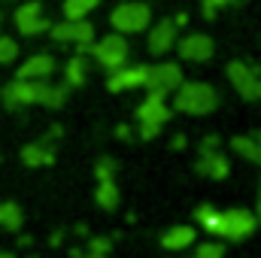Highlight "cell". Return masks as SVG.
<instances>
[{
	"label": "cell",
	"instance_id": "6da1fadb",
	"mask_svg": "<svg viewBox=\"0 0 261 258\" xmlns=\"http://www.w3.org/2000/svg\"><path fill=\"white\" fill-rule=\"evenodd\" d=\"M173 107L179 113H189V116H206L219 107V94L210 82H182L176 88Z\"/></svg>",
	"mask_w": 261,
	"mask_h": 258
},
{
	"label": "cell",
	"instance_id": "7a4b0ae2",
	"mask_svg": "<svg viewBox=\"0 0 261 258\" xmlns=\"http://www.w3.org/2000/svg\"><path fill=\"white\" fill-rule=\"evenodd\" d=\"M82 52L94 55L97 64L107 67V70L113 73V70L125 67V61H128V40H125V34H107V37L97 40V43H85V46H79V55H82Z\"/></svg>",
	"mask_w": 261,
	"mask_h": 258
},
{
	"label": "cell",
	"instance_id": "3957f363",
	"mask_svg": "<svg viewBox=\"0 0 261 258\" xmlns=\"http://www.w3.org/2000/svg\"><path fill=\"white\" fill-rule=\"evenodd\" d=\"M137 122H140V137L152 140L158 131L170 122V107L164 104L161 94H146V100L137 107Z\"/></svg>",
	"mask_w": 261,
	"mask_h": 258
},
{
	"label": "cell",
	"instance_id": "277c9868",
	"mask_svg": "<svg viewBox=\"0 0 261 258\" xmlns=\"http://www.w3.org/2000/svg\"><path fill=\"white\" fill-rule=\"evenodd\" d=\"M152 21V12L146 3H119L110 15V24L116 28V34H140L146 31Z\"/></svg>",
	"mask_w": 261,
	"mask_h": 258
},
{
	"label": "cell",
	"instance_id": "5b68a950",
	"mask_svg": "<svg viewBox=\"0 0 261 258\" xmlns=\"http://www.w3.org/2000/svg\"><path fill=\"white\" fill-rule=\"evenodd\" d=\"M143 85L149 88V94H161V97H167L170 91H176V88L182 85V70H179V64H170V61L155 64V67H149Z\"/></svg>",
	"mask_w": 261,
	"mask_h": 258
},
{
	"label": "cell",
	"instance_id": "8992f818",
	"mask_svg": "<svg viewBox=\"0 0 261 258\" xmlns=\"http://www.w3.org/2000/svg\"><path fill=\"white\" fill-rule=\"evenodd\" d=\"M228 79L237 88V94L243 100H261V76L255 67L243 64V61H231L228 64Z\"/></svg>",
	"mask_w": 261,
	"mask_h": 258
},
{
	"label": "cell",
	"instance_id": "52a82bcc",
	"mask_svg": "<svg viewBox=\"0 0 261 258\" xmlns=\"http://www.w3.org/2000/svg\"><path fill=\"white\" fill-rule=\"evenodd\" d=\"M255 213L249 210H225L222 213V222H219V237L225 240H243L255 231Z\"/></svg>",
	"mask_w": 261,
	"mask_h": 258
},
{
	"label": "cell",
	"instance_id": "ba28073f",
	"mask_svg": "<svg viewBox=\"0 0 261 258\" xmlns=\"http://www.w3.org/2000/svg\"><path fill=\"white\" fill-rule=\"evenodd\" d=\"M15 28H18V34H24V37H37V34L49 31V21L43 18V6H40L37 0L21 3L18 12H15Z\"/></svg>",
	"mask_w": 261,
	"mask_h": 258
},
{
	"label": "cell",
	"instance_id": "9c48e42d",
	"mask_svg": "<svg viewBox=\"0 0 261 258\" xmlns=\"http://www.w3.org/2000/svg\"><path fill=\"white\" fill-rule=\"evenodd\" d=\"M49 34H52L58 43H76V46L94 43V24H88L85 18H79V21H64V24H52Z\"/></svg>",
	"mask_w": 261,
	"mask_h": 258
},
{
	"label": "cell",
	"instance_id": "30bf717a",
	"mask_svg": "<svg viewBox=\"0 0 261 258\" xmlns=\"http://www.w3.org/2000/svg\"><path fill=\"white\" fill-rule=\"evenodd\" d=\"M146 73H149V67H146V64L119 67V70H113V73H110V79H107V88H110L113 94H119V91H128V88H137V85H143V82H146Z\"/></svg>",
	"mask_w": 261,
	"mask_h": 258
},
{
	"label": "cell",
	"instance_id": "8fae6325",
	"mask_svg": "<svg viewBox=\"0 0 261 258\" xmlns=\"http://www.w3.org/2000/svg\"><path fill=\"white\" fill-rule=\"evenodd\" d=\"M179 58H186V61H210L213 58V40L206 37V34H189V37H182L179 40Z\"/></svg>",
	"mask_w": 261,
	"mask_h": 258
},
{
	"label": "cell",
	"instance_id": "7c38bea8",
	"mask_svg": "<svg viewBox=\"0 0 261 258\" xmlns=\"http://www.w3.org/2000/svg\"><path fill=\"white\" fill-rule=\"evenodd\" d=\"M197 173H203V176H210V179H228L231 164H228V158H225L219 149L200 152V158H197Z\"/></svg>",
	"mask_w": 261,
	"mask_h": 258
},
{
	"label": "cell",
	"instance_id": "4fadbf2b",
	"mask_svg": "<svg viewBox=\"0 0 261 258\" xmlns=\"http://www.w3.org/2000/svg\"><path fill=\"white\" fill-rule=\"evenodd\" d=\"M149 49L155 55H167L170 49H176V24L173 21H158L149 34Z\"/></svg>",
	"mask_w": 261,
	"mask_h": 258
},
{
	"label": "cell",
	"instance_id": "5bb4252c",
	"mask_svg": "<svg viewBox=\"0 0 261 258\" xmlns=\"http://www.w3.org/2000/svg\"><path fill=\"white\" fill-rule=\"evenodd\" d=\"M195 240H197V231L192 225H173L170 231H164L161 246H164L167 252H182V249H189Z\"/></svg>",
	"mask_w": 261,
	"mask_h": 258
},
{
	"label": "cell",
	"instance_id": "9a60e30c",
	"mask_svg": "<svg viewBox=\"0 0 261 258\" xmlns=\"http://www.w3.org/2000/svg\"><path fill=\"white\" fill-rule=\"evenodd\" d=\"M55 73V58L52 55H34L18 67L15 79H49Z\"/></svg>",
	"mask_w": 261,
	"mask_h": 258
},
{
	"label": "cell",
	"instance_id": "2e32d148",
	"mask_svg": "<svg viewBox=\"0 0 261 258\" xmlns=\"http://www.w3.org/2000/svg\"><path fill=\"white\" fill-rule=\"evenodd\" d=\"M21 161L28 167H43V164H52L55 161V152H52L49 143H28L21 149Z\"/></svg>",
	"mask_w": 261,
	"mask_h": 258
},
{
	"label": "cell",
	"instance_id": "e0dca14e",
	"mask_svg": "<svg viewBox=\"0 0 261 258\" xmlns=\"http://www.w3.org/2000/svg\"><path fill=\"white\" fill-rule=\"evenodd\" d=\"M231 149H234L237 155H243L246 161H255V164H261V143L255 140V137H246V134L231 137Z\"/></svg>",
	"mask_w": 261,
	"mask_h": 258
},
{
	"label": "cell",
	"instance_id": "ac0fdd59",
	"mask_svg": "<svg viewBox=\"0 0 261 258\" xmlns=\"http://www.w3.org/2000/svg\"><path fill=\"white\" fill-rule=\"evenodd\" d=\"M21 222H24L21 207L12 203V200H3V203H0V228H6V231H18Z\"/></svg>",
	"mask_w": 261,
	"mask_h": 258
},
{
	"label": "cell",
	"instance_id": "d6986e66",
	"mask_svg": "<svg viewBox=\"0 0 261 258\" xmlns=\"http://www.w3.org/2000/svg\"><path fill=\"white\" fill-rule=\"evenodd\" d=\"M97 3H100V0H64L67 21H79V18H85V15H88Z\"/></svg>",
	"mask_w": 261,
	"mask_h": 258
},
{
	"label": "cell",
	"instance_id": "ffe728a7",
	"mask_svg": "<svg viewBox=\"0 0 261 258\" xmlns=\"http://www.w3.org/2000/svg\"><path fill=\"white\" fill-rule=\"evenodd\" d=\"M97 207H103V210H116L119 207V189H116L113 179L97 183Z\"/></svg>",
	"mask_w": 261,
	"mask_h": 258
},
{
	"label": "cell",
	"instance_id": "44dd1931",
	"mask_svg": "<svg viewBox=\"0 0 261 258\" xmlns=\"http://www.w3.org/2000/svg\"><path fill=\"white\" fill-rule=\"evenodd\" d=\"M195 219L203 225V231H210V234L219 237V222H222V213H219V210H213V207H197Z\"/></svg>",
	"mask_w": 261,
	"mask_h": 258
},
{
	"label": "cell",
	"instance_id": "7402d4cb",
	"mask_svg": "<svg viewBox=\"0 0 261 258\" xmlns=\"http://www.w3.org/2000/svg\"><path fill=\"white\" fill-rule=\"evenodd\" d=\"M85 73H88V67L82 61V55H76V58H70L67 61V85H73V88H79L82 82H85Z\"/></svg>",
	"mask_w": 261,
	"mask_h": 258
},
{
	"label": "cell",
	"instance_id": "603a6c76",
	"mask_svg": "<svg viewBox=\"0 0 261 258\" xmlns=\"http://www.w3.org/2000/svg\"><path fill=\"white\" fill-rule=\"evenodd\" d=\"M18 58V43L9 37H0V64H9Z\"/></svg>",
	"mask_w": 261,
	"mask_h": 258
},
{
	"label": "cell",
	"instance_id": "cb8c5ba5",
	"mask_svg": "<svg viewBox=\"0 0 261 258\" xmlns=\"http://www.w3.org/2000/svg\"><path fill=\"white\" fill-rule=\"evenodd\" d=\"M195 258H225V246H222V243H216V240H210V243H200Z\"/></svg>",
	"mask_w": 261,
	"mask_h": 258
},
{
	"label": "cell",
	"instance_id": "d4e9b609",
	"mask_svg": "<svg viewBox=\"0 0 261 258\" xmlns=\"http://www.w3.org/2000/svg\"><path fill=\"white\" fill-rule=\"evenodd\" d=\"M113 173H116V161H113V158H100V161H97V183L113 179Z\"/></svg>",
	"mask_w": 261,
	"mask_h": 258
},
{
	"label": "cell",
	"instance_id": "484cf974",
	"mask_svg": "<svg viewBox=\"0 0 261 258\" xmlns=\"http://www.w3.org/2000/svg\"><path fill=\"white\" fill-rule=\"evenodd\" d=\"M88 246H91V255H107L110 252V240L107 237H91Z\"/></svg>",
	"mask_w": 261,
	"mask_h": 258
},
{
	"label": "cell",
	"instance_id": "4316f807",
	"mask_svg": "<svg viewBox=\"0 0 261 258\" xmlns=\"http://www.w3.org/2000/svg\"><path fill=\"white\" fill-rule=\"evenodd\" d=\"M228 3H234V0H203V15L206 18H213L222 6H228Z\"/></svg>",
	"mask_w": 261,
	"mask_h": 258
},
{
	"label": "cell",
	"instance_id": "83f0119b",
	"mask_svg": "<svg viewBox=\"0 0 261 258\" xmlns=\"http://www.w3.org/2000/svg\"><path fill=\"white\" fill-rule=\"evenodd\" d=\"M213 149H219V137H206L200 143V152H213Z\"/></svg>",
	"mask_w": 261,
	"mask_h": 258
},
{
	"label": "cell",
	"instance_id": "f1b7e54d",
	"mask_svg": "<svg viewBox=\"0 0 261 258\" xmlns=\"http://www.w3.org/2000/svg\"><path fill=\"white\" fill-rule=\"evenodd\" d=\"M186 21H189V15H186V12H179V15L173 18V24H186Z\"/></svg>",
	"mask_w": 261,
	"mask_h": 258
},
{
	"label": "cell",
	"instance_id": "f546056e",
	"mask_svg": "<svg viewBox=\"0 0 261 258\" xmlns=\"http://www.w3.org/2000/svg\"><path fill=\"white\" fill-rule=\"evenodd\" d=\"M255 222H261V200H258V210H255Z\"/></svg>",
	"mask_w": 261,
	"mask_h": 258
},
{
	"label": "cell",
	"instance_id": "4dcf8cb0",
	"mask_svg": "<svg viewBox=\"0 0 261 258\" xmlns=\"http://www.w3.org/2000/svg\"><path fill=\"white\" fill-rule=\"evenodd\" d=\"M0 258H12V255H9V252H3V249H0Z\"/></svg>",
	"mask_w": 261,
	"mask_h": 258
},
{
	"label": "cell",
	"instance_id": "1f68e13d",
	"mask_svg": "<svg viewBox=\"0 0 261 258\" xmlns=\"http://www.w3.org/2000/svg\"><path fill=\"white\" fill-rule=\"evenodd\" d=\"M88 258H107V255H88Z\"/></svg>",
	"mask_w": 261,
	"mask_h": 258
},
{
	"label": "cell",
	"instance_id": "d6a6232c",
	"mask_svg": "<svg viewBox=\"0 0 261 258\" xmlns=\"http://www.w3.org/2000/svg\"><path fill=\"white\" fill-rule=\"evenodd\" d=\"M258 200H261V186H258Z\"/></svg>",
	"mask_w": 261,
	"mask_h": 258
},
{
	"label": "cell",
	"instance_id": "836d02e7",
	"mask_svg": "<svg viewBox=\"0 0 261 258\" xmlns=\"http://www.w3.org/2000/svg\"><path fill=\"white\" fill-rule=\"evenodd\" d=\"M255 140H258V143H261V134H258V137H255Z\"/></svg>",
	"mask_w": 261,
	"mask_h": 258
}]
</instances>
